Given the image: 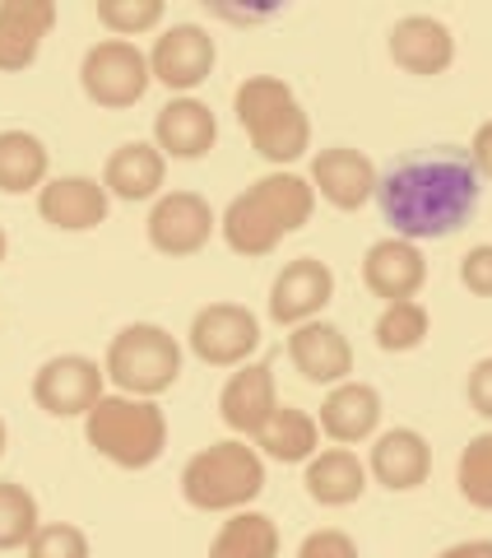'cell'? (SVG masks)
I'll use <instances>...</instances> for the list:
<instances>
[{
	"label": "cell",
	"instance_id": "cell-20",
	"mask_svg": "<svg viewBox=\"0 0 492 558\" xmlns=\"http://www.w3.org/2000/svg\"><path fill=\"white\" fill-rule=\"evenodd\" d=\"M219 140V121L200 98H168L153 117V145L163 159H205Z\"/></svg>",
	"mask_w": 492,
	"mask_h": 558
},
{
	"label": "cell",
	"instance_id": "cell-3",
	"mask_svg": "<svg viewBox=\"0 0 492 558\" xmlns=\"http://www.w3.org/2000/svg\"><path fill=\"white\" fill-rule=\"evenodd\" d=\"M266 494V457L246 438L209 442L182 470V498L196 512H242Z\"/></svg>",
	"mask_w": 492,
	"mask_h": 558
},
{
	"label": "cell",
	"instance_id": "cell-40",
	"mask_svg": "<svg viewBox=\"0 0 492 558\" xmlns=\"http://www.w3.org/2000/svg\"><path fill=\"white\" fill-rule=\"evenodd\" d=\"M0 457H5V418H0Z\"/></svg>",
	"mask_w": 492,
	"mask_h": 558
},
{
	"label": "cell",
	"instance_id": "cell-23",
	"mask_svg": "<svg viewBox=\"0 0 492 558\" xmlns=\"http://www.w3.org/2000/svg\"><path fill=\"white\" fill-rule=\"evenodd\" d=\"M367 465L354 457L348 447H325L316 451L303 470V484H307V498L321 502V508H348L367 494Z\"/></svg>",
	"mask_w": 492,
	"mask_h": 558
},
{
	"label": "cell",
	"instance_id": "cell-18",
	"mask_svg": "<svg viewBox=\"0 0 492 558\" xmlns=\"http://www.w3.org/2000/svg\"><path fill=\"white\" fill-rule=\"evenodd\" d=\"M274 410H279V391H274V368L266 359L242 363V368L227 377L223 396H219L223 424L233 428L237 438H251V442H256V433L274 418Z\"/></svg>",
	"mask_w": 492,
	"mask_h": 558
},
{
	"label": "cell",
	"instance_id": "cell-12",
	"mask_svg": "<svg viewBox=\"0 0 492 558\" xmlns=\"http://www.w3.org/2000/svg\"><path fill=\"white\" fill-rule=\"evenodd\" d=\"M307 182H311V191L325 205H335V209H344V215H354V209H362L367 201H377L381 172H377V163L367 159L362 149H354V145H330V149H321L311 159V178Z\"/></svg>",
	"mask_w": 492,
	"mask_h": 558
},
{
	"label": "cell",
	"instance_id": "cell-17",
	"mask_svg": "<svg viewBox=\"0 0 492 558\" xmlns=\"http://www.w3.org/2000/svg\"><path fill=\"white\" fill-rule=\"evenodd\" d=\"M112 196L98 178H47V186L38 191V215L42 223L61 233H89L98 223H108Z\"/></svg>",
	"mask_w": 492,
	"mask_h": 558
},
{
	"label": "cell",
	"instance_id": "cell-35",
	"mask_svg": "<svg viewBox=\"0 0 492 558\" xmlns=\"http://www.w3.org/2000/svg\"><path fill=\"white\" fill-rule=\"evenodd\" d=\"M297 558H358V545L344 531H311Z\"/></svg>",
	"mask_w": 492,
	"mask_h": 558
},
{
	"label": "cell",
	"instance_id": "cell-28",
	"mask_svg": "<svg viewBox=\"0 0 492 558\" xmlns=\"http://www.w3.org/2000/svg\"><path fill=\"white\" fill-rule=\"evenodd\" d=\"M209 558H279V526L274 517L242 508L209 539Z\"/></svg>",
	"mask_w": 492,
	"mask_h": 558
},
{
	"label": "cell",
	"instance_id": "cell-10",
	"mask_svg": "<svg viewBox=\"0 0 492 558\" xmlns=\"http://www.w3.org/2000/svg\"><path fill=\"white\" fill-rule=\"evenodd\" d=\"M214 61H219V47L209 38V28L172 24L158 33V43L149 51V75L177 98H190V89H200L214 75Z\"/></svg>",
	"mask_w": 492,
	"mask_h": 558
},
{
	"label": "cell",
	"instance_id": "cell-22",
	"mask_svg": "<svg viewBox=\"0 0 492 558\" xmlns=\"http://www.w3.org/2000/svg\"><path fill=\"white\" fill-rule=\"evenodd\" d=\"M57 28V5L51 0H0V70H28L38 61L47 33Z\"/></svg>",
	"mask_w": 492,
	"mask_h": 558
},
{
	"label": "cell",
	"instance_id": "cell-7",
	"mask_svg": "<svg viewBox=\"0 0 492 558\" xmlns=\"http://www.w3.org/2000/svg\"><path fill=\"white\" fill-rule=\"evenodd\" d=\"M186 344L205 368H242L260 349V317L242 303H209L190 317Z\"/></svg>",
	"mask_w": 492,
	"mask_h": 558
},
{
	"label": "cell",
	"instance_id": "cell-29",
	"mask_svg": "<svg viewBox=\"0 0 492 558\" xmlns=\"http://www.w3.org/2000/svg\"><path fill=\"white\" fill-rule=\"evenodd\" d=\"M377 349L381 354H414L423 349V340L432 336V317L418 299H404V303H385V312L377 317Z\"/></svg>",
	"mask_w": 492,
	"mask_h": 558
},
{
	"label": "cell",
	"instance_id": "cell-39",
	"mask_svg": "<svg viewBox=\"0 0 492 558\" xmlns=\"http://www.w3.org/2000/svg\"><path fill=\"white\" fill-rule=\"evenodd\" d=\"M5 252H10V242H5V229H0V260H5Z\"/></svg>",
	"mask_w": 492,
	"mask_h": 558
},
{
	"label": "cell",
	"instance_id": "cell-32",
	"mask_svg": "<svg viewBox=\"0 0 492 558\" xmlns=\"http://www.w3.org/2000/svg\"><path fill=\"white\" fill-rule=\"evenodd\" d=\"M98 24L112 38H145L163 24V0H98Z\"/></svg>",
	"mask_w": 492,
	"mask_h": 558
},
{
	"label": "cell",
	"instance_id": "cell-11",
	"mask_svg": "<svg viewBox=\"0 0 492 558\" xmlns=\"http://www.w3.org/2000/svg\"><path fill=\"white\" fill-rule=\"evenodd\" d=\"M330 299H335V270L316 256H297L270 284V322L288 326V330L307 326L330 307Z\"/></svg>",
	"mask_w": 492,
	"mask_h": 558
},
{
	"label": "cell",
	"instance_id": "cell-37",
	"mask_svg": "<svg viewBox=\"0 0 492 558\" xmlns=\"http://www.w3.org/2000/svg\"><path fill=\"white\" fill-rule=\"evenodd\" d=\"M469 159H473V168H479V178H483V182H492V121H483V126L473 131Z\"/></svg>",
	"mask_w": 492,
	"mask_h": 558
},
{
	"label": "cell",
	"instance_id": "cell-34",
	"mask_svg": "<svg viewBox=\"0 0 492 558\" xmlns=\"http://www.w3.org/2000/svg\"><path fill=\"white\" fill-rule=\"evenodd\" d=\"M460 284L473 293V299H492V242H479V247L465 252Z\"/></svg>",
	"mask_w": 492,
	"mask_h": 558
},
{
	"label": "cell",
	"instance_id": "cell-36",
	"mask_svg": "<svg viewBox=\"0 0 492 558\" xmlns=\"http://www.w3.org/2000/svg\"><path fill=\"white\" fill-rule=\"evenodd\" d=\"M465 396H469V405L473 414H483L492 418V359H479L469 368V381H465Z\"/></svg>",
	"mask_w": 492,
	"mask_h": 558
},
{
	"label": "cell",
	"instance_id": "cell-1",
	"mask_svg": "<svg viewBox=\"0 0 492 558\" xmlns=\"http://www.w3.org/2000/svg\"><path fill=\"white\" fill-rule=\"evenodd\" d=\"M483 178L473 168L469 149L436 145L423 154L399 159L377 182L381 219L391 223V238L404 242H442L460 233L465 223L479 215Z\"/></svg>",
	"mask_w": 492,
	"mask_h": 558
},
{
	"label": "cell",
	"instance_id": "cell-14",
	"mask_svg": "<svg viewBox=\"0 0 492 558\" xmlns=\"http://www.w3.org/2000/svg\"><path fill=\"white\" fill-rule=\"evenodd\" d=\"M362 284L381 303L418 299V289L428 284V260L418 252V242H404V238L372 242L362 256Z\"/></svg>",
	"mask_w": 492,
	"mask_h": 558
},
{
	"label": "cell",
	"instance_id": "cell-25",
	"mask_svg": "<svg viewBox=\"0 0 492 558\" xmlns=\"http://www.w3.org/2000/svg\"><path fill=\"white\" fill-rule=\"evenodd\" d=\"M256 451L279 465H307L321 451V424L297 405H279L270 424L256 433Z\"/></svg>",
	"mask_w": 492,
	"mask_h": 558
},
{
	"label": "cell",
	"instance_id": "cell-4",
	"mask_svg": "<svg viewBox=\"0 0 492 558\" xmlns=\"http://www.w3.org/2000/svg\"><path fill=\"white\" fill-rule=\"evenodd\" d=\"M84 442L116 470H149L168 451V414L139 396H102L84 414Z\"/></svg>",
	"mask_w": 492,
	"mask_h": 558
},
{
	"label": "cell",
	"instance_id": "cell-6",
	"mask_svg": "<svg viewBox=\"0 0 492 558\" xmlns=\"http://www.w3.org/2000/svg\"><path fill=\"white\" fill-rule=\"evenodd\" d=\"M149 84H153L149 57L135 43L102 38L84 51V61H79V89L94 108H108V112L135 108V102L149 94Z\"/></svg>",
	"mask_w": 492,
	"mask_h": 558
},
{
	"label": "cell",
	"instance_id": "cell-13",
	"mask_svg": "<svg viewBox=\"0 0 492 558\" xmlns=\"http://www.w3.org/2000/svg\"><path fill=\"white\" fill-rule=\"evenodd\" d=\"M288 359L311 387H340L354 373V344L335 322H307L288 330Z\"/></svg>",
	"mask_w": 492,
	"mask_h": 558
},
{
	"label": "cell",
	"instance_id": "cell-2",
	"mask_svg": "<svg viewBox=\"0 0 492 558\" xmlns=\"http://www.w3.org/2000/svg\"><path fill=\"white\" fill-rule=\"evenodd\" d=\"M233 112L251 135L256 154L274 168H288L311 149V121L279 75H246L233 94Z\"/></svg>",
	"mask_w": 492,
	"mask_h": 558
},
{
	"label": "cell",
	"instance_id": "cell-8",
	"mask_svg": "<svg viewBox=\"0 0 492 558\" xmlns=\"http://www.w3.org/2000/svg\"><path fill=\"white\" fill-rule=\"evenodd\" d=\"M108 373L89 354H57L33 373V400L51 418H84L108 391Z\"/></svg>",
	"mask_w": 492,
	"mask_h": 558
},
{
	"label": "cell",
	"instance_id": "cell-33",
	"mask_svg": "<svg viewBox=\"0 0 492 558\" xmlns=\"http://www.w3.org/2000/svg\"><path fill=\"white\" fill-rule=\"evenodd\" d=\"M28 558H94V545L75 521H47L38 526V535L28 539Z\"/></svg>",
	"mask_w": 492,
	"mask_h": 558
},
{
	"label": "cell",
	"instance_id": "cell-19",
	"mask_svg": "<svg viewBox=\"0 0 492 558\" xmlns=\"http://www.w3.org/2000/svg\"><path fill=\"white\" fill-rule=\"evenodd\" d=\"M381 391L372 381H340V387H330L325 400H321V433L330 442L340 447H354V442H372L381 433Z\"/></svg>",
	"mask_w": 492,
	"mask_h": 558
},
{
	"label": "cell",
	"instance_id": "cell-38",
	"mask_svg": "<svg viewBox=\"0 0 492 558\" xmlns=\"http://www.w3.org/2000/svg\"><path fill=\"white\" fill-rule=\"evenodd\" d=\"M436 558H492V539H460V545L442 549Z\"/></svg>",
	"mask_w": 492,
	"mask_h": 558
},
{
	"label": "cell",
	"instance_id": "cell-21",
	"mask_svg": "<svg viewBox=\"0 0 492 558\" xmlns=\"http://www.w3.org/2000/svg\"><path fill=\"white\" fill-rule=\"evenodd\" d=\"M163 178H168V159L153 140H126L108 154V168H102V186H108L112 201H158L163 196Z\"/></svg>",
	"mask_w": 492,
	"mask_h": 558
},
{
	"label": "cell",
	"instance_id": "cell-30",
	"mask_svg": "<svg viewBox=\"0 0 492 558\" xmlns=\"http://www.w3.org/2000/svg\"><path fill=\"white\" fill-rule=\"evenodd\" d=\"M42 517H38V498L24 484L0 480V554L10 549H28V539L38 535Z\"/></svg>",
	"mask_w": 492,
	"mask_h": 558
},
{
	"label": "cell",
	"instance_id": "cell-16",
	"mask_svg": "<svg viewBox=\"0 0 492 558\" xmlns=\"http://www.w3.org/2000/svg\"><path fill=\"white\" fill-rule=\"evenodd\" d=\"M367 475L391 494H414L432 475V447L418 428H385L372 438V457H367Z\"/></svg>",
	"mask_w": 492,
	"mask_h": 558
},
{
	"label": "cell",
	"instance_id": "cell-24",
	"mask_svg": "<svg viewBox=\"0 0 492 558\" xmlns=\"http://www.w3.org/2000/svg\"><path fill=\"white\" fill-rule=\"evenodd\" d=\"M219 233H223V242H227V247H233L237 256H270L279 242L288 238L284 229H279V219L256 201L251 186H246L242 196L227 201L223 219H219Z\"/></svg>",
	"mask_w": 492,
	"mask_h": 558
},
{
	"label": "cell",
	"instance_id": "cell-31",
	"mask_svg": "<svg viewBox=\"0 0 492 558\" xmlns=\"http://www.w3.org/2000/svg\"><path fill=\"white\" fill-rule=\"evenodd\" d=\"M455 484H460V498L469 508L492 512V433L469 438L460 461H455Z\"/></svg>",
	"mask_w": 492,
	"mask_h": 558
},
{
	"label": "cell",
	"instance_id": "cell-26",
	"mask_svg": "<svg viewBox=\"0 0 492 558\" xmlns=\"http://www.w3.org/2000/svg\"><path fill=\"white\" fill-rule=\"evenodd\" d=\"M51 172V154L33 131H0V191L5 196H24V191H42Z\"/></svg>",
	"mask_w": 492,
	"mask_h": 558
},
{
	"label": "cell",
	"instance_id": "cell-27",
	"mask_svg": "<svg viewBox=\"0 0 492 558\" xmlns=\"http://www.w3.org/2000/svg\"><path fill=\"white\" fill-rule=\"evenodd\" d=\"M251 191H256V201L279 219V229H284V233L307 229L311 215H316V191H311V182L297 178V172H288V168L266 172L260 182H251Z\"/></svg>",
	"mask_w": 492,
	"mask_h": 558
},
{
	"label": "cell",
	"instance_id": "cell-15",
	"mask_svg": "<svg viewBox=\"0 0 492 558\" xmlns=\"http://www.w3.org/2000/svg\"><path fill=\"white\" fill-rule=\"evenodd\" d=\"M391 61L404 70V75H418V80H432V75H446L455 65V33L432 20V14H404L391 28Z\"/></svg>",
	"mask_w": 492,
	"mask_h": 558
},
{
	"label": "cell",
	"instance_id": "cell-5",
	"mask_svg": "<svg viewBox=\"0 0 492 558\" xmlns=\"http://www.w3.org/2000/svg\"><path fill=\"white\" fill-rule=\"evenodd\" d=\"M102 373L121 396H139V400H153L177 387L182 377V344L172 330L153 326V322H135V326H121L112 344H108V359H102Z\"/></svg>",
	"mask_w": 492,
	"mask_h": 558
},
{
	"label": "cell",
	"instance_id": "cell-9",
	"mask_svg": "<svg viewBox=\"0 0 492 558\" xmlns=\"http://www.w3.org/2000/svg\"><path fill=\"white\" fill-rule=\"evenodd\" d=\"M145 233L158 256L182 260V256H196L209 247V238L219 233V215L196 191H168V196L153 201Z\"/></svg>",
	"mask_w": 492,
	"mask_h": 558
}]
</instances>
